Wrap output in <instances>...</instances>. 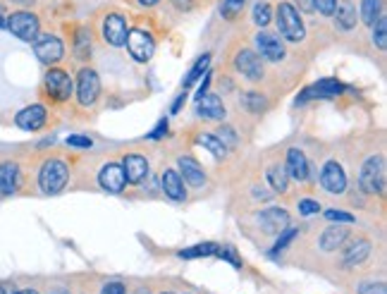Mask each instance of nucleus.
Returning a JSON list of instances; mask_svg holds the SVG:
<instances>
[{"mask_svg": "<svg viewBox=\"0 0 387 294\" xmlns=\"http://www.w3.org/2000/svg\"><path fill=\"white\" fill-rule=\"evenodd\" d=\"M275 24H277V32H280V36L285 41H292V44H299V41H304V36H306L304 20H301L299 10H296L292 3H280V5H277Z\"/></svg>", "mask_w": 387, "mask_h": 294, "instance_id": "f257e3e1", "label": "nucleus"}, {"mask_svg": "<svg viewBox=\"0 0 387 294\" xmlns=\"http://www.w3.org/2000/svg\"><path fill=\"white\" fill-rule=\"evenodd\" d=\"M70 179V167L58 158L46 160L44 167L39 172V187L44 194H58V191L65 189Z\"/></svg>", "mask_w": 387, "mask_h": 294, "instance_id": "f03ea898", "label": "nucleus"}, {"mask_svg": "<svg viewBox=\"0 0 387 294\" xmlns=\"http://www.w3.org/2000/svg\"><path fill=\"white\" fill-rule=\"evenodd\" d=\"M5 27L10 29L12 34L17 36L20 41H27V44H34L36 36L41 34V22L34 12L20 10V12H12V15L5 20Z\"/></svg>", "mask_w": 387, "mask_h": 294, "instance_id": "7ed1b4c3", "label": "nucleus"}, {"mask_svg": "<svg viewBox=\"0 0 387 294\" xmlns=\"http://www.w3.org/2000/svg\"><path fill=\"white\" fill-rule=\"evenodd\" d=\"M359 184L366 194H385V163L383 158H368L364 165H361L359 172Z\"/></svg>", "mask_w": 387, "mask_h": 294, "instance_id": "20e7f679", "label": "nucleus"}, {"mask_svg": "<svg viewBox=\"0 0 387 294\" xmlns=\"http://www.w3.org/2000/svg\"><path fill=\"white\" fill-rule=\"evenodd\" d=\"M44 94L53 101V103H65V101H70L72 77L60 68L48 70L44 77Z\"/></svg>", "mask_w": 387, "mask_h": 294, "instance_id": "39448f33", "label": "nucleus"}, {"mask_svg": "<svg viewBox=\"0 0 387 294\" xmlns=\"http://www.w3.org/2000/svg\"><path fill=\"white\" fill-rule=\"evenodd\" d=\"M127 51L129 56L137 60V63H148L153 58V51H156V41H153V34L146 32V29H132L127 34Z\"/></svg>", "mask_w": 387, "mask_h": 294, "instance_id": "423d86ee", "label": "nucleus"}, {"mask_svg": "<svg viewBox=\"0 0 387 294\" xmlns=\"http://www.w3.org/2000/svg\"><path fill=\"white\" fill-rule=\"evenodd\" d=\"M234 70L239 72L244 79L249 82H261L263 79V58L251 48H241L234 56Z\"/></svg>", "mask_w": 387, "mask_h": 294, "instance_id": "0eeeda50", "label": "nucleus"}, {"mask_svg": "<svg viewBox=\"0 0 387 294\" xmlns=\"http://www.w3.org/2000/svg\"><path fill=\"white\" fill-rule=\"evenodd\" d=\"M34 53H36V58H39L41 63L56 65L65 56V46H63V41H60L58 36H53V34L41 36L39 34L36 36V41H34Z\"/></svg>", "mask_w": 387, "mask_h": 294, "instance_id": "6e6552de", "label": "nucleus"}, {"mask_svg": "<svg viewBox=\"0 0 387 294\" xmlns=\"http://www.w3.org/2000/svg\"><path fill=\"white\" fill-rule=\"evenodd\" d=\"M253 44H256L258 56L268 60V63H282V60H285V44H282L280 36L270 32H258Z\"/></svg>", "mask_w": 387, "mask_h": 294, "instance_id": "1a4fd4ad", "label": "nucleus"}, {"mask_svg": "<svg viewBox=\"0 0 387 294\" xmlns=\"http://www.w3.org/2000/svg\"><path fill=\"white\" fill-rule=\"evenodd\" d=\"M101 94V82H99V75L94 70L84 68L77 77V101L82 106H94L96 98Z\"/></svg>", "mask_w": 387, "mask_h": 294, "instance_id": "9d476101", "label": "nucleus"}, {"mask_svg": "<svg viewBox=\"0 0 387 294\" xmlns=\"http://www.w3.org/2000/svg\"><path fill=\"white\" fill-rule=\"evenodd\" d=\"M127 34H129V29H127V20L122 15L113 12V15H108L106 20H103V39H106V44H110L115 48L125 46Z\"/></svg>", "mask_w": 387, "mask_h": 294, "instance_id": "9b49d317", "label": "nucleus"}, {"mask_svg": "<svg viewBox=\"0 0 387 294\" xmlns=\"http://www.w3.org/2000/svg\"><path fill=\"white\" fill-rule=\"evenodd\" d=\"M320 184L328 194H342L347 189V172L342 170L340 163L330 160V163L323 165V172H320Z\"/></svg>", "mask_w": 387, "mask_h": 294, "instance_id": "f8f14e48", "label": "nucleus"}, {"mask_svg": "<svg viewBox=\"0 0 387 294\" xmlns=\"http://www.w3.org/2000/svg\"><path fill=\"white\" fill-rule=\"evenodd\" d=\"M99 182H101V187L106 191H110V194H120V191L125 189V184H127L122 165H120V163L103 165L101 172H99Z\"/></svg>", "mask_w": 387, "mask_h": 294, "instance_id": "ddd939ff", "label": "nucleus"}, {"mask_svg": "<svg viewBox=\"0 0 387 294\" xmlns=\"http://www.w3.org/2000/svg\"><path fill=\"white\" fill-rule=\"evenodd\" d=\"M46 120H48V110L44 106L36 103V106H29V108H24V110L17 113L15 122H17V127H20V129L39 132L46 124Z\"/></svg>", "mask_w": 387, "mask_h": 294, "instance_id": "4468645a", "label": "nucleus"}, {"mask_svg": "<svg viewBox=\"0 0 387 294\" xmlns=\"http://www.w3.org/2000/svg\"><path fill=\"white\" fill-rule=\"evenodd\" d=\"M258 225H261L268 235H280L289 225V215L285 208H265V211L258 213Z\"/></svg>", "mask_w": 387, "mask_h": 294, "instance_id": "2eb2a0df", "label": "nucleus"}, {"mask_svg": "<svg viewBox=\"0 0 387 294\" xmlns=\"http://www.w3.org/2000/svg\"><path fill=\"white\" fill-rule=\"evenodd\" d=\"M122 170H125L127 182L139 184L148 175V160L139 153H129V155H125V160H122Z\"/></svg>", "mask_w": 387, "mask_h": 294, "instance_id": "dca6fc26", "label": "nucleus"}, {"mask_svg": "<svg viewBox=\"0 0 387 294\" xmlns=\"http://www.w3.org/2000/svg\"><path fill=\"white\" fill-rule=\"evenodd\" d=\"M20 165L15 160H5L0 163V194L3 196H10L15 194L17 187H20Z\"/></svg>", "mask_w": 387, "mask_h": 294, "instance_id": "f3484780", "label": "nucleus"}, {"mask_svg": "<svg viewBox=\"0 0 387 294\" xmlns=\"http://www.w3.org/2000/svg\"><path fill=\"white\" fill-rule=\"evenodd\" d=\"M344 91V87L337 79H320L318 84H313L311 89H306L304 94L299 96V101L306 98H335Z\"/></svg>", "mask_w": 387, "mask_h": 294, "instance_id": "a211bd4d", "label": "nucleus"}, {"mask_svg": "<svg viewBox=\"0 0 387 294\" xmlns=\"http://www.w3.org/2000/svg\"><path fill=\"white\" fill-rule=\"evenodd\" d=\"M198 115L205 120H225L227 110H225V103L220 101V96L203 94L201 98H198Z\"/></svg>", "mask_w": 387, "mask_h": 294, "instance_id": "6ab92c4d", "label": "nucleus"}, {"mask_svg": "<svg viewBox=\"0 0 387 294\" xmlns=\"http://www.w3.org/2000/svg\"><path fill=\"white\" fill-rule=\"evenodd\" d=\"M287 175L296 182H306L308 179V160L299 148H289L287 151Z\"/></svg>", "mask_w": 387, "mask_h": 294, "instance_id": "aec40b11", "label": "nucleus"}, {"mask_svg": "<svg viewBox=\"0 0 387 294\" xmlns=\"http://www.w3.org/2000/svg\"><path fill=\"white\" fill-rule=\"evenodd\" d=\"M160 182H163V191H165V196H170L172 201H182L186 196L182 175H179L177 170H165V172H163Z\"/></svg>", "mask_w": 387, "mask_h": 294, "instance_id": "412c9836", "label": "nucleus"}, {"mask_svg": "<svg viewBox=\"0 0 387 294\" xmlns=\"http://www.w3.org/2000/svg\"><path fill=\"white\" fill-rule=\"evenodd\" d=\"M368 254H371V242L368 239H356V242H352L344 249L342 263L344 266H359V263L368 259Z\"/></svg>", "mask_w": 387, "mask_h": 294, "instance_id": "4be33fe9", "label": "nucleus"}, {"mask_svg": "<svg viewBox=\"0 0 387 294\" xmlns=\"http://www.w3.org/2000/svg\"><path fill=\"white\" fill-rule=\"evenodd\" d=\"M332 15H335L337 27L344 29V32L356 27V8L352 5V0H337V8Z\"/></svg>", "mask_w": 387, "mask_h": 294, "instance_id": "5701e85b", "label": "nucleus"}, {"mask_svg": "<svg viewBox=\"0 0 387 294\" xmlns=\"http://www.w3.org/2000/svg\"><path fill=\"white\" fill-rule=\"evenodd\" d=\"M179 175H184L186 182L191 184V187H201V184L205 182V172L203 167L196 163L194 158H179Z\"/></svg>", "mask_w": 387, "mask_h": 294, "instance_id": "b1692460", "label": "nucleus"}, {"mask_svg": "<svg viewBox=\"0 0 387 294\" xmlns=\"http://www.w3.org/2000/svg\"><path fill=\"white\" fill-rule=\"evenodd\" d=\"M344 239H347V230L344 227H328V230L320 235V249L323 251H335L340 249L344 244Z\"/></svg>", "mask_w": 387, "mask_h": 294, "instance_id": "393cba45", "label": "nucleus"}, {"mask_svg": "<svg viewBox=\"0 0 387 294\" xmlns=\"http://www.w3.org/2000/svg\"><path fill=\"white\" fill-rule=\"evenodd\" d=\"M268 182H270V187H273L275 191L285 194L287 187H289V175H287V170H285L282 165H270V167H268Z\"/></svg>", "mask_w": 387, "mask_h": 294, "instance_id": "a878e982", "label": "nucleus"}, {"mask_svg": "<svg viewBox=\"0 0 387 294\" xmlns=\"http://www.w3.org/2000/svg\"><path fill=\"white\" fill-rule=\"evenodd\" d=\"M75 56L77 60H89V56H91V34H89V29H84V27L77 29Z\"/></svg>", "mask_w": 387, "mask_h": 294, "instance_id": "bb28decb", "label": "nucleus"}, {"mask_svg": "<svg viewBox=\"0 0 387 294\" xmlns=\"http://www.w3.org/2000/svg\"><path fill=\"white\" fill-rule=\"evenodd\" d=\"M208 65H210V56H208V53H205V56H203V58H198V60H196V65H194V68H191L189 72H186V77L182 79V87H184V89H189L194 82L201 79V77L205 75V70H208Z\"/></svg>", "mask_w": 387, "mask_h": 294, "instance_id": "cd10ccee", "label": "nucleus"}, {"mask_svg": "<svg viewBox=\"0 0 387 294\" xmlns=\"http://www.w3.org/2000/svg\"><path fill=\"white\" fill-rule=\"evenodd\" d=\"M198 143H201L203 148H208V151L213 153L215 158H225V155H227V148L222 146V141L217 139L215 134H208V132H203V134H198Z\"/></svg>", "mask_w": 387, "mask_h": 294, "instance_id": "c85d7f7f", "label": "nucleus"}, {"mask_svg": "<svg viewBox=\"0 0 387 294\" xmlns=\"http://www.w3.org/2000/svg\"><path fill=\"white\" fill-rule=\"evenodd\" d=\"M383 12V0H364L361 3V20L366 24H373Z\"/></svg>", "mask_w": 387, "mask_h": 294, "instance_id": "c756f323", "label": "nucleus"}, {"mask_svg": "<svg viewBox=\"0 0 387 294\" xmlns=\"http://www.w3.org/2000/svg\"><path fill=\"white\" fill-rule=\"evenodd\" d=\"M244 5H246V0H222V3H220V15L225 17V20L234 22L241 15Z\"/></svg>", "mask_w": 387, "mask_h": 294, "instance_id": "7c9ffc66", "label": "nucleus"}, {"mask_svg": "<svg viewBox=\"0 0 387 294\" xmlns=\"http://www.w3.org/2000/svg\"><path fill=\"white\" fill-rule=\"evenodd\" d=\"M371 27H373V41H376V46L380 48V51H385V46H387V17L380 15Z\"/></svg>", "mask_w": 387, "mask_h": 294, "instance_id": "2f4dec72", "label": "nucleus"}, {"mask_svg": "<svg viewBox=\"0 0 387 294\" xmlns=\"http://www.w3.org/2000/svg\"><path fill=\"white\" fill-rule=\"evenodd\" d=\"M296 235H299V230H296V227H289V225H287L285 230H282L280 235H277V242H275V247H273V251H270V254L277 256L280 251H285V249L289 247V244L294 242Z\"/></svg>", "mask_w": 387, "mask_h": 294, "instance_id": "473e14b6", "label": "nucleus"}, {"mask_svg": "<svg viewBox=\"0 0 387 294\" xmlns=\"http://www.w3.org/2000/svg\"><path fill=\"white\" fill-rule=\"evenodd\" d=\"M215 249H217V244L205 242V244H196V247H191V249L179 251V256H182V259H198V256H213Z\"/></svg>", "mask_w": 387, "mask_h": 294, "instance_id": "72a5a7b5", "label": "nucleus"}, {"mask_svg": "<svg viewBox=\"0 0 387 294\" xmlns=\"http://www.w3.org/2000/svg\"><path fill=\"white\" fill-rule=\"evenodd\" d=\"M244 108L249 113H261V110H265V108H268V101H265L263 94L251 91V94H244Z\"/></svg>", "mask_w": 387, "mask_h": 294, "instance_id": "f704fd0d", "label": "nucleus"}, {"mask_svg": "<svg viewBox=\"0 0 387 294\" xmlns=\"http://www.w3.org/2000/svg\"><path fill=\"white\" fill-rule=\"evenodd\" d=\"M270 20H273V10H270L268 3H258L253 8V24L256 27H268Z\"/></svg>", "mask_w": 387, "mask_h": 294, "instance_id": "c9c22d12", "label": "nucleus"}, {"mask_svg": "<svg viewBox=\"0 0 387 294\" xmlns=\"http://www.w3.org/2000/svg\"><path fill=\"white\" fill-rule=\"evenodd\" d=\"M215 256H220L222 261H229L234 268H241V259H239V254H237V249L234 247H217Z\"/></svg>", "mask_w": 387, "mask_h": 294, "instance_id": "e433bc0d", "label": "nucleus"}, {"mask_svg": "<svg viewBox=\"0 0 387 294\" xmlns=\"http://www.w3.org/2000/svg\"><path fill=\"white\" fill-rule=\"evenodd\" d=\"M215 136L222 141V146H225V148H234V146H237V134H234L232 127H220V129L215 132Z\"/></svg>", "mask_w": 387, "mask_h": 294, "instance_id": "4c0bfd02", "label": "nucleus"}, {"mask_svg": "<svg viewBox=\"0 0 387 294\" xmlns=\"http://www.w3.org/2000/svg\"><path fill=\"white\" fill-rule=\"evenodd\" d=\"M325 218L335 220V223H354V215L352 213L337 211V208H328V211H325Z\"/></svg>", "mask_w": 387, "mask_h": 294, "instance_id": "58836bf2", "label": "nucleus"}, {"mask_svg": "<svg viewBox=\"0 0 387 294\" xmlns=\"http://www.w3.org/2000/svg\"><path fill=\"white\" fill-rule=\"evenodd\" d=\"M313 8H316L320 15L330 17L337 8V0H313Z\"/></svg>", "mask_w": 387, "mask_h": 294, "instance_id": "ea45409f", "label": "nucleus"}, {"mask_svg": "<svg viewBox=\"0 0 387 294\" xmlns=\"http://www.w3.org/2000/svg\"><path fill=\"white\" fill-rule=\"evenodd\" d=\"M68 146H75V148H91L94 141L89 139V136H82V134H75L68 139Z\"/></svg>", "mask_w": 387, "mask_h": 294, "instance_id": "a19ab883", "label": "nucleus"}, {"mask_svg": "<svg viewBox=\"0 0 387 294\" xmlns=\"http://www.w3.org/2000/svg\"><path fill=\"white\" fill-rule=\"evenodd\" d=\"M359 294H387L383 283H364L359 287Z\"/></svg>", "mask_w": 387, "mask_h": 294, "instance_id": "79ce46f5", "label": "nucleus"}, {"mask_svg": "<svg viewBox=\"0 0 387 294\" xmlns=\"http://www.w3.org/2000/svg\"><path fill=\"white\" fill-rule=\"evenodd\" d=\"M299 211L304 215H313L320 211V203L313 199H304V201H299Z\"/></svg>", "mask_w": 387, "mask_h": 294, "instance_id": "37998d69", "label": "nucleus"}, {"mask_svg": "<svg viewBox=\"0 0 387 294\" xmlns=\"http://www.w3.org/2000/svg\"><path fill=\"white\" fill-rule=\"evenodd\" d=\"M165 132H167V120L163 117L160 122H158V124H156V127H153V132H151V134H148V139H160V136L165 134Z\"/></svg>", "mask_w": 387, "mask_h": 294, "instance_id": "c03bdc74", "label": "nucleus"}, {"mask_svg": "<svg viewBox=\"0 0 387 294\" xmlns=\"http://www.w3.org/2000/svg\"><path fill=\"white\" fill-rule=\"evenodd\" d=\"M101 294H127V292H125V285L122 283H108L106 287H103Z\"/></svg>", "mask_w": 387, "mask_h": 294, "instance_id": "a18cd8bd", "label": "nucleus"}, {"mask_svg": "<svg viewBox=\"0 0 387 294\" xmlns=\"http://www.w3.org/2000/svg\"><path fill=\"white\" fill-rule=\"evenodd\" d=\"M299 3V8L304 12H316V8H313V0H296Z\"/></svg>", "mask_w": 387, "mask_h": 294, "instance_id": "49530a36", "label": "nucleus"}, {"mask_svg": "<svg viewBox=\"0 0 387 294\" xmlns=\"http://www.w3.org/2000/svg\"><path fill=\"white\" fill-rule=\"evenodd\" d=\"M184 98H186V94H179V96H177V101L172 103V113H179V108L184 106Z\"/></svg>", "mask_w": 387, "mask_h": 294, "instance_id": "de8ad7c7", "label": "nucleus"}, {"mask_svg": "<svg viewBox=\"0 0 387 294\" xmlns=\"http://www.w3.org/2000/svg\"><path fill=\"white\" fill-rule=\"evenodd\" d=\"M0 294H20V290H15L12 285H3L0 287Z\"/></svg>", "mask_w": 387, "mask_h": 294, "instance_id": "09e8293b", "label": "nucleus"}, {"mask_svg": "<svg viewBox=\"0 0 387 294\" xmlns=\"http://www.w3.org/2000/svg\"><path fill=\"white\" fill-rule=\"evenodd\" d=\"M139 3L146 5V8H151V5H156V3H158V0H139Z\"/></svg>", "mask_w": 387, "mask_h": 294, "instance_id": "8fccbe9b", "label": "nucleus"}, {"mask_svg": "<svg viewBox=\"0 0 387 294\" xmlns=\"http://www.w3.org/2000/svg\"><path fill=\"white\" fill-rule=\"evenodd\" d=\"M20 294H39L36 290H20Z\"/></svg>", "mask_w": 387, "mask_h": 294, "instance_id": "3c124183", "label": "nucleus"}, {"mask_svg": "<svg viewBox=\"0 0 387 294\" xmlns=\"http://www.w3.org/2000/svg\"><path fill=\"white\" fill-rule=\"evenodd\" d=\"M5 27V17H0V29H3Z\"/></svg>", "mask_w": 387, "mask_h": 294, "instance_id": "603ef678", "label": "nucleus"}, {"mask_svg": "<svg viewBox=\"0 0 387 294\" xmlns=\"http://www.w3.org/2000/svg\"><path fill=\"white\" fill-rule=\"evenodd\" d=\"M139 294H146V292H144V290H141V292H139Z\"/></svg>", "mask_w": 387, "mask_h": 294, "instance_id": "864d4df0", "label": "nucleus"}, {"mask_svg": "<svg viewBox=\"0 0 387 294\" xmlns=\"http://www.w3.org/2000/svg\"><path fill=\"white\" fill-rule=\"evenodd\" d=\"M165 294H170V292H165Z\"/></svg>", "mask_w": 387, "mask_h": 294, "instance_id": "5fc2aeb1", "label": "nucleus"}]
</instances>
